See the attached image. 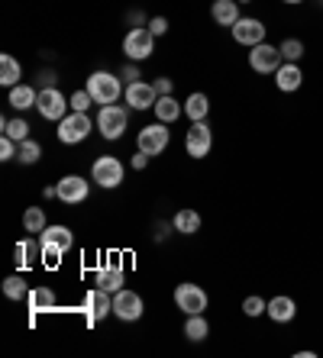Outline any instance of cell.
Returning <instances> with one entry per match:
<instances>
[{
    "instance_id": "cell-1",
    "label": "cell",
    "mask_w": 323,
    "mask_h": 358,
    "mask_svg": "<svg viewBox=\"0 0 323 358\" xmlns=\"http://www.w3.org/2000/svg\"><path fill=\"white\" fill-rule=\"evenodd\" d=\"M39 242H42V259L49 262V265H55V262L75 245V233H71L68 226L55 223V226H46V229H42Z\"/></svg>"
},
{
    "instance_id": "cell-2",
    "label": "cell",
    "mask_w": 323,
    "mask_h": 358,
    "mask_svg": "<svg viewBox=\"0 0 323 358\" xmlns=\"http://www.w3.org/2000/svg\"><path fill=\"white\" fill-rule=\"evenodd\" d=\"M88 94L94 97V103H100V107H107V103H116L120 100V94H123V84H120V78L110 75V71H94L91 78H88Z\"/></svg>"
},
{
    "instance_id": "cell-3",
    "label": "cell",
    "mask_w": 323,
    "mask_h": 358,
    "mask_svg": "<svg viewBox=\"0 0 323 358\" xmlns=\"http://www.w3.org/2000/svg\"><path fill=\"white\" fill-rule=\"evenodd\" d=\"M126 126H130V113H126V107H120V103H107V107L97 110V129L104 139L116 142L123 139Z\"/></svg>"
},
{
    "instance_id": "cell-4",
    "label": "cell",
    "mask_w": 323,
    "mask_h": 358,
    "mask_svg": "<svg viewBox=\"0 0 323 358\" xmlns=\"http://www.w3.org/2000/svg\"><path fill=\"white\" fill-rule=\"evenodd\" d=\"M156 52V36L146 26H133L130 33L123 36V55L130 62H146Z\"/></svg>"
},
{
    "instance_id": "cell-5",
    "label": "cell",
    "mask_w": 323,
    "mask_h": 358,
    "mask_svg": "<svg viewBox=\"0 0 323 358\" xmlns=\"http://www.w3.org/2000/svg\"><path fill=\"white\" fill-rule=\"evenodd\" d=\"M282 65H284V59H282V49H278V45L259 42V45L249 49V68H252L256 75H275Z\"/></svg>"
},
{
    "instance_id": "cell-6",
    "label": "cell",
    "mask_w": 323,
    "mask_h": 358,
    "mask_svg": "<svg viewBox=\"0 0 323 358\" xmlns=\"http://www.w3.org/2000/svg\"><path fill=\"white\" fill-rule=\"evenodd\" d=\"M68 97L58 87H42L39 91V100H36V110H39L42 120H52V123H62L68 117Z\"/></svg>"
},
{
    "instance_id": "cell-7",
    "label": "cell",
    "mask_w": 323,
    "mask_h": 358,
    "mask_svg": "<svg viewBox=\"0 0 323 358\" xmlns=\"http://www.w3.org/2000/svg\"><path fill=\"white\" fill-rule=\"evenodd\" d=\"M91 129H94L91 117L71 110V113L58 123V142H65V145H78V142H84L88 136H91Z\"/></svg>"
},
{
    "instance_id": "cell-8",
    "label": "cell",
    "mask_w": 323,
    "mask_h": 358,
    "mask_svg": "<svg viewBox=\"0 0 323 358\" xmlns=\"http://www.w3.org/2000/svg\"><path fill=\"white\" fill-rule=\"evenodd\" d=\"M174 303H178V310H181L184 317H191V313H204L207 303H210V297H207V291H204L200 284L184 281V284L174 287Z\"/></svg>"
},
{
    "instance_id": "cell-9",
    "label": "cell",
    "mask_w": 323,
    "mask_h": 358,
    "mask_svg": "<svg viewBox=\"0 0 323 358\" xmlns=\"http://www.w3.org/2000/svg\"><path fill=\"white\" fill-rule=\"evenodd\" d=\"M91 178L97 181V187L114 191V187L123 184V162L116 159V155H100V159L91 165Z\"/></svg>"
},
{
    "instance_id": "cell-10",
    "label": "cell",
    "mask_w": 323,
    "mask_h": 358,
    "mask_svg": "<svg viewBox=\"0 0 323 358\" xmlns=\"http://www.w3.org/2000/svg\"><path fill=\"white\" fill-rule=\"evenodd\" d=\"M210 149H214V129L207 126V120L191 123L188 136H184V152H188L191 159H207Z\"/></svg>"
},
{
    "instance_id": "cell-11",
    "label": "cell",
    "mask_w": 323,
    "mask_h": 358,
    "mask_svg": "<svg viewBox=\"0 0 323 358\" xmlns=\"http://www.w3.org/2000/svg\"><path fill=\"white\" fill-rule=\"evenodd\" d=\"M168 142H172V136H168V123H152V126H142L139 129V139H136V145H139L146 155H162V152L168 149Z\"/></svg>"
},
{
    "instance_id": "cell-12",
    "label": "cell",
    "mask_w": 323,
    "mask_h": 358,
    "mask_svg": "<svg viewBox=\"0 0 323 358\" xmlns=\"http://www.w3.org/2000/svg\"><path fill=\"white\" fill-rule=\"evenodd\" d=\"M233 39L240 42V45H246V49H252V45H259V42H266V23L256 17H240L236 23L230 26Z\"/></svg>"
},
{
    "instance_id": "cell-13",
    "label": "cell",
    "mask_w": 323,
    "mask_h": 358,
    "mask_svg": "<svg viewBox=\"0 0 323 358\" xmlns=\"http://www.w3.org/2000/svg\"><path fill=\"white\" fill-rule=\"evenodd\" d=\"M142 297L136 291H130V287H123V291L114 294V317L123 320V323H136V320L142 317Z\"/></svg>"
},
{
    "instance_id": "cell-14",
    "label": "cell",
    "mask_w": 323,
    "mask_h": 358,
    "mask_svg": "<svg viewBox=\"0 0 323 358\" xmlns=\"http://www.w3.org/2000/svg\"><path fill=\"white\" fill-rule=\"evenodd\" d=\"M55 187H58V200H62L65 207H75V203L88 200V194H91V184L84 181L81 175H65Z\"/></svg>"
},
{
    "instance_id": "cell-15",
    "label": "cell",
    "mask_w": 323,
    "mask_h": 358,
    "mask_svg": "<svg viewBox=\"0 0 323 358\" xmlns=\"http://www.w3.org/2000/svg\"><path fill=\"white\" fill-rule=\"evenodd\" d=\"M84 310H88V323H100L104 317L114 313V297L104 287H94L88 297H84Z\"/></svg>"
},
{
    "instance_id": "cell-16",
    "label": "cell",
    "mask_w": 323,
    "mask_h": 358,
    "mask_svg": "<svg viewBox=\"0 0 323 358\" xmlns=\"http://www.w3.org/2000/svg\"><path fill=\"white\" fill-rule=\"evenodd\" d=\"M126 103L133 110H149L156 107V100H158V91L152 87L149 81H133V84H126Z\"/></svg>"
},
{
    "instance_id": "cell-17",
    "label": "cell",
    "mask_w": 323,
    "mask_h": 358,
    "mask_svg": "<svg viewBox=\"0 0 323 358\" xmlns=\"http://www.w3.org/2000/svg\"><path fill=\"white\" fill-rule=\"evenodd\" d=\"M123 284H126V271H123V265H120L116 259H110L107 265L97 268V287L116 294V291H123Z\"/></svg>"
},
{
    "instance_id": "cell-18",
    "label": "cell",
    "mask_w": 323,
    "mask_h": 358,
    "mask_svg": "<svg viewBox=\"0 0 323 358\" xmlns=\"http://www.w3.org/2000/svg\"><path fill=\"white\" fill-rule=\"evenodd\" d=\"M301 84H304V71H301L298 62H284V65L275 71V87H278L282 94L301 91Z\"/></svg>"
},
{
    "instance_id": "cell-19",
    "label": "cell",
    "mask_w": 323,
    "mask_h": 358,
    "mask_svg": "<svg viewBox=\"0 0 323 358\" xmlns=\"http://www.w3.org/2000/svg\"><path fill=\"white\" fill-rule=\"evenodd\" d=\"M268 317L275 323H291V320L298 317V303L288 297V294H278V297L268 300Z\"/></svg>"
},
{
    "instance_id": "cell-20",
    "label": "cell",
    "mask_w": 323,
    "mask_h": 358,
    "mask_svg": "<svg viewBox=\"0 0 323 358\" xmlns=\"http://www.w3.org/2000/svg\"><path fill=\"white\" fill-rule=\"evenodd\" d=\"M200 213L198 210H191V207H184V210H178L172 217V229L174 233H181V236H194V233H200Z\"/></svg>"
},
{
    "instance_id": "cell-21",
    "label": "cell",
    "mask_w": 323,
    "mask_h": 358,
    "mask_svg": "<svg viewBox=\"0 0 323 358\" xmlns=\"http://www.w3.org/2000/svg\"><path fill=\"white\" fill-rule=\"evenodd\" d=\"M36 100H39V91H36V87H29V84H17V87H10V107L13 110H20V113H23V110H33L36 107Z\"/></svg>"
},
{
    "instance_id": "cell-22",
    "label": "cell",
    "mask_w": 323,
    "mask_h": 358,
    "mask_svg": "<svg viewBox=\"0 0 323 358\" xmlns=\"http://www.w3.org/2000/svg\"><path fill=\"white\" fill-rule=\"evenodd\" d=\"M36 259H42V242H39V236H36V239H20L17 242V265L26 271V268L36 265Z\"/></svg>"
},
{
    "instance_id": "cell-23",
    "label": "cell",
    "mask_w": 323,
    "mask_h": 358,
    "mask_svg": "<svg viewBox=\"0 0 323 358\" xmlns=\"http://www.w3.org/2000/svg\"><path fill=\"white\" fill-rule=\"evenodd\" d=\"M210 17H214L217 26H233L240 20V3H236V0H214Z\"/></svg>"
},
{
    "instance_id": "cell-24",
    "label": "cell",
    "mask_w": 323,
    "mask_h": 358,
    "mask_svg": "<svg viewBox=\"0 0 323 358\" xmlns=\"http://www.w3.org/2000/svg\"><path fill=\"white\" fill-rule=\"evenodd\" d=\"M152 110H156V120H158V123H174V120H178V117L184 113V107L172 97V94L158 97V100H156V107H152Z\"/></svg>"
},
{
    "instance_id": "cell-25",
    "label": "cell",
    "mask_w": 323,
    "mask_h": 358,
    "mask_svg": "<svg viewBox=\"0 0 323 358\" xmlns=\"http://www.w3.org/2000/svg\"><path fill=\"white\" fill-rule=\"evenodd\" d=\"M20 78H23V68H20V62L13 59V55H0V84L4 87H17Z\"/></svg>"
},
{
    "instance_id": "cell-26",
    "label": "cell",
    "mask_w": 323,
    "mask_h": 358,
    "mask_svg": "<svg viewBox=\"0 0 323 358\" xmlns=\"http://www.w3.org/2000/svg\"><path fill=\"white\" fill-rule=\"evenodd\" d=\"M184 113L191 117V123H200V120H207V113H210L207 94H191V97L184 100Z\"/></svg>"
},
{
    "instance_id": "cell-27",
    "label": "cell",
    "mask_w": 323,
    "mask_h": 358,
    "mask_svg": "<svg viewBox=\"0 0 323 358\" xmlns=\"http://www.w3.org/2000/svg\"><path fill=\"white\" fill-rule=\"evenodd\" d=\"M184 336H188L191 342H204L210 336V323L204 320V313H191L188 320H184Z\"/></svg>"
},
{
    "instance_id": "cell-28",
    "label": "cell",
    "mask_w": 323,
    "mask_h": 358,
    "mask_svg": "<svg viewBox=\"0 0 323 358\" xmlns=\"http://www.w3.org/2000/svg\"><path fill=\"white\" fill-rule=\"evenodd\" d=\"M26 303H29V310H52L55 307V291L52 287H33V291L26 294Z\"/></svg>"
},
{
    "instance_id": "cell-29",
    "label": "cell",
    "mask_w": 323,
    "mask_h": 358,
    "mask_svg": "<svg viewBox=\"0 0 323 358\" xmlns=\"http://www.w3.org/2000/svg\"><path fill=\"white\" fill-rule=\"evenodd\" d=\"M46 226H49V223H46V210H42V207H29L23 213V229H26V233L39 236Z\"/></svg>"
},
{
    "instance_id": "cell-30",
    "label": "cell",
    "mask_w": 323,
    "mask_h": 358,
    "mask_svg": "<svg viewBox=\"0 0 323 358\" xmlns=\"http://www.w3.org/2000/svg\"><path fill=\"white\" fill-rule=\"evenodd\" d=\"M0 129H4V136H10L13 142L29 139V123H26V120H0Z\"/></svg>"
},
{
    "instance_id": "cell-31",
    "label": "cell",
    "mask_w": 323,
    "mask_h": 358,
    "mask_svg": "<svg viewBox=\"0 0 323 358\" xmlns=\"http://www.w3.org/2000/svg\"><path fill=\"white\" fill-rule=\"evenodd\" d=\"M42 159V145L36 139H26L20 142V149H17V162L20 165H36V162Z\"/></svg>"
},
{
    "instance_id": "cell-32",
    "label": "cell",
    "mask_w": 323,
    "mask_h": 358,
    "mask_svg": "<svg viewBox=\"0 0 323 358\" xmlns=\"http://www.w3.org/2000/svg\"><path fill=\"white\" fill-rule=\"evenodd\" d=\"M4 294H7L10 300H23L26 294H29V287H26V278L23 275H10L7 281H4Z\"/></svg>"
},
{
    "instance_id": "cell-33",
    "label": "cell",
    "mask_w": 323,
    "mask_h": 358,
    "mask_svg": "<svg viewBox=\"0 0 323 358\" xmlns=\"http://www.w3.org/2000/svg\"><path fill=\"white\" fill-rule=\"evenodd\" d=\"M242 313H246L249 320L262 317V313H268V300H262V297H259V294H252V297H246V300H242Z\"/></svg>"
},
{
    "instance_id": "cell-34",
    "label": "cell",
    "mask_w": 323,
    "mask_h": 358,
    "mask_svg": "<svg viewBox=\"0 0 323 358\" xmlns=\"http://www.w3.org/2000/svg\"><path fill=\"white\" fill-rule=\"evenodd\" d=\"M278 49H282V59L284 62H301V59H304V42H301V39H284Z\"/></svg>"
},
{
    "instance_id": "cell-35",
    "label": "cell",
    "mask_w": 323,
    "mask_h": 358,
    "mask_svg": "<svg viewBox=\"0 0 323 358\" xmlns=\"http://www.w3.org/2000/svg\"><path fill=\"white\" fill-rule=\"evenodd\" d=\"M68 103H71V110H78V113H88V107L94 103V97L88 94V87H84V91H75V94H71V100H68Z\"/></svg>"
},
{
    "instance_id": "cell-36",
    "label": "cell",
    "mask_w": 323,
    "mask_h": 358,
    "mask_svg": "<svg viewBox=\"0 0 323 358\" xmlns=\"http://www.w3.org/2000/svg\"><path fill=\"white\" fill-rule=\"evenodd\" d=\"M17 149H20V142H13L10 136H4V139H0V159H4V162L17 159Z\"/></svg>"
},
{
    "instance_id": "cell-37",
    "label": "cell",
    "mask_w": 323,
    "mask_h": 358,
    "mask_svg": "<svg viewBox=\"0 0 323 358\" xmlns=\"http://www.w3.org/2000/svg\"><path fill=\"white\" fill-rule=\"evenodd\" d=\"M149 29H152V36H165L168 33V20L165 17H152L149 20Z\"/></svg>"
},
{
    "instance_id": "cell-38",
    "label": "cell",
    "mask_w": 323,
    "mask_h": 358,
    "mask_svg": "<svg viewBox=\"0 0 323 358\" xmlns=\"http://www.w3.org/2000/svg\"><path fill=\"white\" fill-rule=\"evenodd\" d=\"M55 81H58V75L52 71V68H46V71H39V91L42 87H55Z\"/></svg>"
},
{
    "instance_id": "cell-39",
    "label": "cell",
    "mask_w": 323,
    "mask_h": 358,
    "mask_svg": "<svg viewBox=\"0 0 323 358\" xmlns=\"http://www.w3.org/2000/svg\"><path fill=\"white\" fill-rule=\"evenodd\" d=\"M152 87L158 91V97H165V94H172V78H156Z\"/></svg>"
},
{
    "instance_id": "cell-40",
    "label": "cell",
    "mask_w": 323,
    "mask_h": 358,
    "mask_svg": "<svg viewBox=\"0 0 323 358\" xmlns=\"http://www.w3.org/2000/svg\"><path fill=\"white\" fill-rule=\"evenodd\" d=\"M123 81H126V84L139 81V68H136V62H130V65H123Z\"/></svg>"
},
{
    "instance_id": "cell-41",
    "label": "cell",
    "mask_w": 323,
    "mask_h": 358,
    "mask_svg": "<svg viewBox=\"0 0 323 358\" xmlns=\"http://www.w3.org/2000/svg\"><path fill=\"white\" fill-rule=\"evenodd\" d=\"M149 159H152V155H146V152H136V155H133V168H136V171H142V168H146V165H149Z\"/></svg>"
},
{
    "instance_id": "cell-42",
    "label": "cell",
    "mask_w": 323,
    "mask_h": 358,
    "mask_svg": "<svg viewBox=\"0 0 323 358\" xmlns=\"http://www.w3.org/2000/svg\"><path fill=\"white\" fill-rule=\"evenodd\" d=\"M42 197H46V200L58 197V187H42Z\"/></svg>"
},
{
    "instance_id": "cell-43",
    "label": "cell",
    "mask_w": 323,
    "mask_h": 358,
    "mask_svg": "<svg viewBox=\"0 0 323 358\" xmlns=\"http://www.w3.org/2000/svg\"><path fill=\"white\" fill-rule=\"evenodd\" d=\"M282 3H288V7H298V3H304V0H282Z\"/></svg>"
},
{
    "instance_id": "cell-44",
    "label": "cell",
    "mask_w": 323,
    "mask_h": 358,
    "mask_svg": "<svg viewBox=\"0 0 323 358\" xmlns=\"http://www.w3.org/2000/svg\"><path fill=\"white\" fill-rule=\"evenodd\" d=\"M236 3H252V0H236Z\"/></svg>"
},
{
    "instance_id": "cell-45",
    "label": "cell",
    "mask_w": 323,
    "mask_h": 358,
    "mask_svg": "<svg viewBox=\"0 0 323 358\" xmlns=\"http://www.w3.org/2000/svg\"><path fill=\"white\" fill-rule=\"evenodd\" d=\"M320 3H323V0H320Z\"/></svg>"
}]
</instances>
